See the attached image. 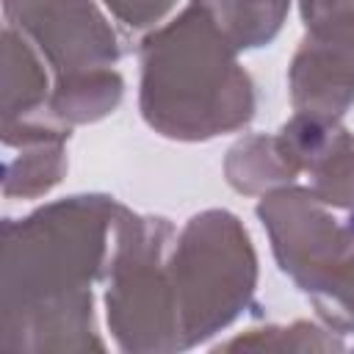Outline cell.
I'll return each mask as SVG.
<instances>
[{
  "label": "cell",
  "instance_id": "obj_1",
  "mask_svg": "<svg viewBox=\"0 0 354 354\" xmlns=\"http://www.w3.org/2000/svg\"><path fill=\"white\" fill-rule=\"evenodd\" d=\"M133 210L80 194L3 224L0 346L28 351L105 348L91 285L108 279Z\"/></svg>",
  "mask_w": 354,
  "mask_h": 354
},
{
  "label": "cell",
  "instance_id": "obj_2",
  "mask_svg": "<svg viewBox=\"0 0 354 354\" xmlns=\"http://www.w3.org/2000/svg\"><path fill=\"white\" fill-rule=\"evenodd\" d=\"M216 17L191 0L180 17L141 41L144 122L177 141H207L254 116V86Z\"/></svg>",
  "mask_w": 354,
  "mask_h": 354
},
{
  "label": "cell",
  "instance_id": "obj_3",
  "mask_svg": "<svg viewBox=\"0 0 354 354\" xmlns=\"http://www.w3.org/2000/svg\"><path fill=\"white\" fill-rule=\"evenodd\" d=\"M180 351L230 326L252 301L257 257L246 227L230 210L188 218L169 252Z\"/></svg>",
  "mask_w": 354,
  "mask_h": 354
},
{
  "label": "cell",
  "instance_id": "obj_4",
  "mask_svg": "<svg viewBox=\"0 0 354 354\" xmlns=\"http://www.w3.org/2000/svg\"><path fill=\"white\" fill-rule=\"evenodd\" d=\"M174 224L158 216H133L108 271V326L122 351H180L177 310L169 279Z\"/></svg>",
  "mask_w": 354,
  "mask_h": 354
},
{
  "label": "cell",
  "instance_id": "obj_5",
  "mask_svg": "<svg viewBox=\"0 0 354 354\" xmlns=\"http://www.w3.org/2000/svg\"><path fill=\"white\" fill-rule=\"evenodd\" d=\"M257 216L268 230L279 268L307 296L318 293L354 254V210L348 218H337L310 188L279 185L266 191Z\"/></svg>",
  "mask_w": 354,
  "mask_h": 354
},
{
  "label": "cell",
  "instance_id": "obj_6",
  "mask_svg": "<svg viewBox=\"0 0 354 354\" xmlns=\"http://www.w3.org/2000/svg\"><path fill=\"white\" fill-rule=\"evenodd\" d=\"M304 39L288 69L296 113L340 122L354 102V0H299Z\"/></svg>",
  "mask_w": 354,
  "mask_h": 354
},
{
  "label": "cell",
  "instance_id": "obj_7",
  "mask_svg": "<svg viewBox=\"0 0 354 354\" xmlns=\"http://www.w3.org/2000/svg\"><path fill=\"white\" fill-rule=\"evenodd\" d=\"M6 25L17 28L55 72V80L113 69L122 50L91 0H3Z\"/></svg>",
  "mask_w": 354,
  "mask_h": 354
},
{
  "label": "cell",
  "instance_id": "obj_8",
  "mask_svg": "<svg viewBox=\"0 0 354 354\" xmlns=\"http://www.w3.org/2000/svg\"><path fill=\"white\" fill-rule=\"evenodd\" d=\"M274 138L296 177L310 174V194L329 207L354 210V133L340 122L293 113Z\"/></svg>",
  "mask_w": 354,
  "mask_h": 354
},
{
  "label": "cell",
  "instance_id": "obj_9",
  "mask_svg": "<svg viewBox=\"0 0 354 354\" xmlns=\"http://www.w3.org/2000/svg\"><path fill=\"white\" fill-rule=\"evenodd\" d=\"M66 138L69 127L53 119L6 124L3 144L6 149H19V155H6L3 194L30 199L58 185L66 171Z\"/></svg>",
  "mask_w": 354,
  "mask_h": 354
},
{
  "label": "cell",
  "instance_id": "obj_10",
  "mask_svg": "<svg viewBox=\"0 0 354 354\" xmlns=\"http://www.w3.org/2000/svg\"><path fill=\"white\" fill-rule=\"evenodd\" d=\"M39 50L11 25L3 30V124H19L41 116L50 102V80Z\"/></svg>",
  "mask_w": 354,
  "mask_h": 354
},
{
  "label": "cell",
  "instance_id": "obj_11",
  "mask_svg": "<svg viewBox=\"0 0 354 354\" xmlns=\"http://www.w3.org/2000/svg\"><path fill=\"white\" fill-rule=\"evenodd\" d=\"M122 88H124V83L116 69H100V72L61 77L53 86L47 113L66 127L97 122L116 111V105L122 100Z\"/></svg>",
  "mask_w": 354,
  "mask_h": 354
},
{
  "label": "cell",
  "instance_id": "obj_12",
  "mask_svg": "<svg viewBox=\"0 0 354 354\" xmlns=\"http://www.w3.org/2000/svg\"><path fill=\"white\" fill-rule=\"evenodd\" d=\"M227 183L241 194H260L296 180L274 136H246L227 152Z\"/></svg>",
  "mask_w": 354,
  "mask_h": 354
},
{
  "label": "cell",
  "instance_id": "obj_13",
  "mask_svg": "<svg viewBox=\"0 0 354 354\" xmlns=\"http://www.w3.org/2000/svg\"><path fill=\"white\" fill-rule=\"evenodd\" d=\"M238 50L268 44L290 8V0H199Z\"/></svg>",
  "mask_w": 354,
  "mask_h": 354
},
{
  "label": "cell",
  "instance_id": "obj_14",
  "mask_svg": "<svg viewBox=\"0 0 354 354\" xmlns=\"http://www.w3.org/2000/svg\"><path fill=\"white\" fill-rule=\"evenodd\" d=\"M343 348V343L332 335H326L324 329L313 326V324H290V326H266V329H252L246 337H235L218 348Z\"/></svg>",
  "mask_w": 354,
  "mask_h": 354
},
{
  "label": "cell",
  "instance_id": "obj_15",
  "mask_svg": "<svg viewBox=\"0 0 354 354\" xmlns=\"http://www.w3.org/2000/svg\"><path fill=\"white\" fill-rule=\"evenodd\" d=\"M116 19L130 28H149L160 22L177 0H102Z\"/></svg>",
  "mask_w": 354,
  "mask_h": 354
}]
</instances>
